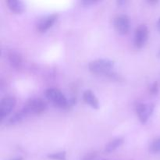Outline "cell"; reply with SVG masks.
I'll use <instances>...</instances> for the list:
<instances>
[{
  "instance_id": "obj_1",
  "label": "cell",
  "mask_w": 160,
  "mask_h": 160,
  "mask_svg": "<svg viewBox=\"0 0 160 160\" xmlns=\"http://www.w3.org/2000/svg\"><path fill=\"white\" fill-rule=\"evenodd\" d=\"M115 62L113 60L106 58L95 59L89 62L88 68L91 73L96 75H101L105 77L108 73L112 71Z\"/></svg>"
},
{
  "instance_id": "obj_2",
  "label": "cell",
  "mask_w": 160,
  "mask_h": 160,
  "mask_svg": "<svg viewBox=\"0 0 160 160\" xmlns=\"http://www.w3.org/2000/svg\"><path fill=\"white\" fill-rule=\"evenodd\" d=\"M45 96L54 106L60 109H68L69 99L63 93L56 88H49L45 91Z\"/></svg>"
},
{
  "instance_id": "obj_3",
  "label": "cell",
  "mask_w": 160,
  "mask_h": 160,
  "mask_svg": "<svg viewBox=\"0 0 160 160\" xmlns=\"http://www.w3.org/2000/svg\"><path fill=\"white\" fill-rule=\"evenodd\" d=\"M48 109V104L42 98H32L29 100L22 108L28 117L31 115H39Z\"/></svg>"
},
{
  "instance_id": "obj_4",
  "label": "cell",
  "mask_w": 160,
  "mask_h": 160,
  "mask_svg": "<svg viewBox=\"0 0 160 160\" xmlns=\"http://www.w3.org/2000/svg\"><path fill=\"white\" fill-rule=\"evenodd\" d=\"M154 109L155 105L153 103L145 104L143 102H137L135 105V112L142 124H145L148 122L149 117L152 115Z\"/></svg>"
},
{
  "instance_id": "obj_5",
  "label": "cell",
  "mask_w": 160,
  "mask_h": 160,
  "mask_svg": "<svg viewBox=\"0 0 160 160\" xmlns=\"http://www.w3.org/2000/svg\"><path fill=\"white\" fill-rule=\"evenodd\" d=\"M148 34V28L145 24H141L136 28L134 35V45L137 49H141L146 45Z\"/></svg>"
},
{
  "instance_id": "obj_6",
  "label": "cell",
  "mask_w": 160,
  "mask_h": 160,
  "mask_svg": "<svg viewBox=\"0 0 160 160\" xmlns=\"http://www.w3.org/2000/svg\"><path fill=\"white\" fill-rule=\"evenodd\" d=\"M113 27L120 35H125L131 29V19L127 14H120L113 20Z\"/></svg>"
},
{
  "instance_id": "obj_7",
  "label": "cell",
  "mask_w": 160,
  "mask_h": 160,
  "mask_svg": "<svg viewBox=\"0 0 160 160\" xmlns=\"http://www.w3.org/2000/svg\"><path fill=\"white\" fill-rule=\"evenodd\" d=\"M17 100L13 96L8 95L2 98L0 102V120L2 121L13 110Z\"/></svg>"
},
{
  "instance_id": "obj_8",
  "label": "cell",
  "mask_w": 160,
  "mask_h": 160,
  "mask_svg": "<svg viewBox=\"0 0 160 160\" xmlns=\"http://www.w3.org/2000/svg\"><path fill=\"white\" fill-rule=\"evenodd\" d=\"M58 20V15L56 13L45 16L39 20L37 23V30L40 33H45L56 23Z\"/></svg>"
},
{
  "instance_id": "obj_9",
  "label": "cell",
  "mask_w": 160,
  "mask_h": 160,
  "mask_svg": "<svg viewBox=\"0 0 160 160\" xmlns=\"http://www.w3.org/2000/svg\"><path fill=\"white\" fill-rule=\"evenodd\" d=\"M6 58L9 64L12 68L15 70H20L23 67V57L19 52L14 49L8 50L6 52Z\"/></svg>"
},
{
  "instance_id": "obj_10",
  "label": "cell",
  "mask_w": 160,
  "mask_h": 160,
  "mask_svg": "<svg viewBox=\"0 0 160 160\" xmlns=\"http://www.w3.org/2000/svg\"><path fill=\"white\" fill-rule=\"evenodd\" d=\"M83 100L87 105L94 109H98L100 107L98 98L95 96V93L91 90H85L82 95Z\"/></svg>"
},
{
  "instance_id": "obj_11",
  "label": "cell",
  "mask_w": 160,
  "mask_h": 160,
  "mask_svg": "<svg viewBox=\"0 0 160 160\" xmlns=\"http://www.w3.org/2000/svg\"><path fill=\"white\" fill-rule=\"evenodd\" d=\"M6 4L9 10L15 14L23 13L26 9L24 2L20 0H8Z\"/></svg>"
},
{
  "instance_id": "obj_12",
  "label": "cell",
  "mask_w": 160,
  "mask_h": 160,
  "mask_svg": "<svg viewBox=\"0 0 160 160\" xmlns=\"http://www.w3.org/2000/svg\"><path fill=\"white\" fill-rule=\"evenodd\" d=\"M124 142V139L123 138H114L113 140L110 141L109 142H108L106 144V145L105 146L104 151L106 153H112L114 151L117 149L118 148H120Z\"/></svg>"
},
{
  "instance_id": "obj_13",
  "label": "cell",
  "mask_w": 160,
  "mask_h": 160,
  "mask_svg": "<svg viewBox=\"0 0 160 160\" xmlns=\"http://www.w3.org/2000/svg\"><path fill=\"white\" fill-rule=\"evenodd\" d=\"M28 117V115L25 113L23 109H20V111H18L17 112H16L15 114L12 116L8 120V123L10 125H14V124H17V123H20L23 120H25V118Z\"/></svg>"
},
{
  "instance_id": "obj_14",
  "label": "cell",
  "mask_w": 160,
  "mask_h": 160,
  "mask_svg": "<svg viewBox=\"0 0 160 160\" xmlns=\"http://www.w3.org/2000/svg\"><path fill=\"white\" fill-rule=\"evenodd\" d=\"M148 150L152 154H160V138L155 139L150 143Z\"/></svg>"
},
{
  "instance_id": "obj_15",
  "label": "cell",
  "mask_w": 160,
  "mask_h": 160,
  "mask_svg": "<svg viewBox=\"0 0 160 160\" xmlns=\"http://www.w3.org/2000/svg\"><path fill=\"white\" fill-rule=\"evenodd\" d=\"M47 156H48V159L52 160H67V152L65 151L51 153V154H48Z\"/></svg>"
},
{
  "instance_id": "obj_16",
  "label": "cell",
  "mask_w": 160,
  "mask_h": 160,
  "mask_svg": "<svg viewBox=\"0 0 160 160\" xmlns=\"http://www.w3.org/2000/svg\"><path fill=\"white\" fill-rule=\"evenodd\" d=\"M105 78H108V79L111 80L112 81H123V78L120 75H119L118 73L114 72L113 70L112 71H110L109 73H108L105 76Z\"/></svg>"
},
{
  "instance_id": "obj_17",
  "label": "cell",
  "mask_w": 160,
  "mask_h": 160,
  "mask_svg": "<svg viewBox=\"0 0 160 160\" xmlns=\"http://www.w3.org/2000/svg\"><path fill=\"white\" fill-rule=\"evenodd\" d=\"M159 84H158L157 81H154L153 83H152L149 85L148 88V91H149L150 95H156L159 93Z\"/></svg>"
},
{
  "instance_id": "obj_18",
  "label": "cell",
  "mask_w": 160,
  "mask_h": 160,
  "mask_svg": "<svg viewBox=\"0 0 160 160\" xmlns=\"http://www.w3.org/2000/svg\"><path fill=\"white\" fill-rule=\"evenodd\" d=\"M98 157V152L95 151L90 152L88 153H86L84 156H83L80 160H95Z\"/></svg>"
},
{
  "instance_id": "obj_19",
  "label": "cell",
  "mask_w": 160,
  "mask_h": 160,
  "mask_svg": "<svg viewBox=\"0 0 160 160\" xmlns=\"http://www.w3.org/2000/svg\"><path fill=\"white\" fill-rule=\"evenodd\" d=\"M98 2V1H97V0H84V1L81 2V4L84 6H90Z\"/></svg>"
},
{
  "instance_id": "obj_20",
  "label": "cell",
  "mask_w": 160,
  "mask_h": 160,
  "mask_svg": "<svg viewBox=\"0 0 160 160\" xmlns=\"http://www.w3.org/2000/svg\"><path fill=\"white\" fill-rule=\"evenodd\" d=\"M128 2L125 1V0H119V1H117V5L118 6H123L127 4Z\"/></svg>"
},
{
  "instance_id": "obj_21",
  "label": "cell",
  "mask_w": 160,
  "mask_h": 160,
  "mask_svg": "<svg viewBox=\"0 0 160 160\" xmlns=\"http://www.w3.org/2000/svg\"><path fill=\"white\" fill-rule=\"evenodd\" d=\"M147 2L149 5H156L158 3V1H156V0H155V1H148Z\"/></svg>"
},
{
  "instance_id": "obj_22",
  "label": "cell",
  "mask_w": 160,
  "mask_h": 160,
  "mask_svg": "<svg viewBox=\"0 0 160 160\" xmlns=\"http://www.w3.org/2000/svg\"><path fill=\"white\" fill-rule=\"evenodd\" d=\"M157 28H158V30H159V31L160 32V17L159 19H158V20H157Z\"/></svg>"
},
{
  "instance_id": "obj_23",
  "label": "cell",
  "mask_w": 160,
  "mask_h": 160,
  "mask_svg": "<svg viewBox=\"0 0 160 160\" xmlns=\"http://www.w3.org/2000/svg\"><path fill=\"white\" fill-rule=\"evenodd\" d=\"M12 160H23V159H22V158H17V159H14Z\"/></svg>"
},
{
  "instance_id": "obj_24",
  "label": "cell",
  "mask_w": 160,
  "mask_h": 160,
  "mask_svg": "<svg viewBox=\"0 0 160 160\" xmlns=\"http://www.w3.org/2000/svg\"><path fill=\"white\" fill-rule=\"evenodd\" d=\"M158 57H159L160 59V50L159 51V52H158Z\"/></svg>"
}]
</instances>
